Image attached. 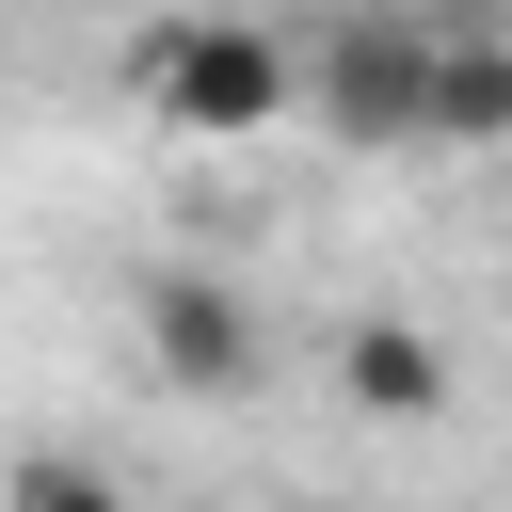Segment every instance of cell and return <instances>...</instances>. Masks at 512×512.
<instances>
[{"mask_svg":"<svg viewBox=\"0 0 512 512\" xmlns=\"http://www.w3.org/2000/svg\"><path fill=\"white\" fill-rule=\"evenodd\" d=\"M128 80H144V112L192 128V144H256V128L304 112V48H288L272 16H160V32L128 48Z\"/></svg>","mask_w":512,"mask_h":512,"instance_id":"1","label":"cell"},{"mask_svg":"<svg viewBox=\"0 0 512 512\" xmlns=\"http://www.w3.org/2000/svg\"><path fill=\"white\" fill-rule=\"evenodd\" d=\"M304 112L336 144H432V16H400V0L336 16L304 48Z\"/></svg>","mask_w":512,"mask_h":512,"instance_id":"2","label":"cell"},{"mask_svg":"<svg viewBox=\"0 0 512 512\" xmlns=\"http://www.w3.org/2000/svg\"><path fill=\"white\" fill-rule=\"evenodd\" d=\"M144 352L176 400H256V368H272V336L224 272H144Z\"/></svg>","mask_w":512,"mask_h":512,"instance_id":"3","label":"cell"},{"mask_svg":"<svg viewBox=\"0 0 512 512\" xmlns=\"http://www.w3.org/2000/svg\"><path fill=\"white\" fill-rule=\"evenodd\" d=\"M336 400H352V416H448V352H432L416 320H352V336H336Z\"/></svg>","mask_w":512,"mask_h":512,"instance_id":"4","label":"cell"},{"mask_svg":"<svg viewBox=\"0 0 512 512\" xmlns=\"http://www.w3.org/2000/svg\"><path fill=\"white\" fill-rule=\"evenodd\" d=\"M432 144H512V32H432Z\"/></svg>","mask_w":512,"mask_h":512,"instance_id":"5","label":"cell"},{"mask_svg":"<svg viewBox=\"0 0 512 512\" xmlns=\"http://www.w3.org/2000/svg\"><path fill=\"white\" fill-rule=\"evenodd\" d=\"M0 512H128V480H112V464H80V448H32V464L0 480Z\"/></svg>","mask_w":512,"mask_h":512,"instance_id":"6","label":"cell"},{"mask_svg":"<svg viewBox=\"0 0 512 512\" xmlns=\"http://www.w3.org/2000/svg\"><path fill=\"white\" fill-rule=\"evenodd\" d=\"M400 16H432V32H496L512 0H400Z\"/></svg>","mask_w":512,"mask_h":512,"instance_id":"7","label":"cell"},{"mask_svg":"<svg viewBox=\"0 0 512 512\" xmlns=\"http://www.w3.org/2000/svg\"><path fill=\"white\" fill-rule=\"evenodd\" d=\"M272 512H352V496H272Z\"/></svg>","mask_w":512,"mask_h":512,"instance_id":"8","label":"cell"}]
</instances>
